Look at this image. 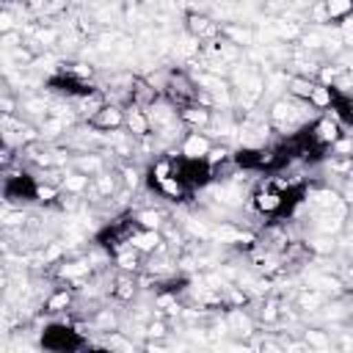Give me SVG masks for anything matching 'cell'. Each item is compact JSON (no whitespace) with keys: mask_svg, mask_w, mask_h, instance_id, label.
<instances>
[{"mask_svg":"<svg viewBox=\"0 0 353 353\" xmlns=\"http://www.w3.org/2000/svg\"><path fill=\"white\" fill-rule=\"evenodd\" d=\"M199 83L188 74V72H182V69H171L168 74H165V85H163V97L176 108V110H182V108H188V105H193L196 99H199Z\"/></svg>","mask_w":353,"mask_h":353,"instance_id":"obj_1","label":"cell"},{"mask_svg":"<svg viewBox=\"0 0 353 353\" xmlns=\"http://www.w3.org/2000/svg\"><path fill=\"white\" fill-rule=\"evenodd\" d=\"M85 345H88V342L83 339L80 325L50 323V325L41 331V347H47V350L66 353V350H80V347H85Z\"/></svg>","mask_w":353,"mask_h":353,"instance_id":"obj_2","label":"cell"},{"mask_svg":"<svg viewBox=\"0 0 353 353\" xmlns=\"http://www.w3.org/2000/svg\"><path fill=\"white\" fill-rule=\"evenodd\" d=\"M174 163V176L182 179L190 190L193 188H204L212 179V165L207 160H190V157H171Z\"/></svg>","mask_w":353,"mask_h":353,"instance_id":"obj_3","label":"cell"},{"mask_svg":"<svg viewBox=\"0 0 353 353\" xmlns=\"http://www.w3.org/2000/svg\"><path fill=\"white\" fill-rule=\"evenodd\" d=\"M36 193H39V179L30 174H8L3 179V196L11 204L36 201Z\"/></svg>","mask_w":353,"mask_h":353,"instance_id":"obj_4","label":"cell"},{"mask_svg":"<svg viewBox=\"0 0 353 353\" xmlns=\"http://www.w3.org/2000/svg\"><path fill=\"white\" fill-rule=\"evenodd\" d=\"M127 121V108H121L119 102H105L91 119H85L88 130H97V132H116L121 130Z\"/></svg>","mask_w":353,"mask_h":353,"instance_id":"obj_5","label":"cell"},{"mask_svg":"<svg viewBox=\"0 0 353 353\" xmlns=\"http://www.w3.org/2000/svg\"><path fill=\"white\" fill-rule=\"evenodd\" d=\"M185 30L199 41H215L223 33V28L210 14H201V11H188L185 14Z\"/></svg>","mask_w":353,"mask_h":353,"instance_id":"obj_6","label":"cell"},{"mask_svg":"<svg viewBox=\"0 0 353 353\" xmlns=\"http://www.w3.org/2000/svg\"><path fill=\"white\" fill-rule=\"evenodd\" d=\"M160 97H163V91L149 77L135 74L132 83H130V99H127V105H135V108H146L149 110L154 102H160Z\"/></svg>","mask_w":353,"mask_h":353,"instance_id":"obj_7","label":"cell"},{"mask_svg":"<svg viewBox=\"0 0 353 353\" xmlns=\"http://www.w3.org/2000/svg\"><path fill=\"white\" fill-rule=\"evenodd\" d=\"M210 149H212L210 135H204V132H199V130L185 132V138H182V143H179V154H182V157H190V160H204V157L210 154Z\"/></svg>","mask_w":353,"mask_h":353,"instance_id":"obj_8","label":"cell"},{"mask_svg":"<svg viewBox=\"0 0 353 353\" xmlns=\"http://www.w3.org/2000/svg\"><path fill=\"white\" fill-rule=\"evenodd\" d=\"M309 132H312V138H314L320 146H334V143L342 138V124H339L336 119H331V116H320V119L309 127Z\"/></svg>","mask_w":353,"mask_h":353,"instance_id":"obj_9","label":"cell"},{"mask_svg":"<svg viewBox=\"0 0 353 353\" xmlns=\"http://www.w3.org/2000/svg\"><path fill=\"white\" fill-rule=\"evenodd\" d=\"M176 113H179V124L188 127V130H201V127H207L212 121V108H207L201 102H193V105H188V108H182Z\"/></svg>","mask_w":353,"mask_h":353,"instance_id":"obj_10","label":"cell"},{"mask_svg":"<svg viewBox=\"0 0 353 353\" xmlns=\"http://www.w3.org/2000/svg\"><path fill=\"white\" fill-rule=\"evenodd\" d=\"M127 132L132 138H146L152 132V119L146 113V108H135V105H127V121H124Z\"/></svg>","mask_w":353,"mask_h":353,"instance_id":"obj_11","label":"cell"},{"mask_svg":"<svg viewBox=\"0 0 353 353\" xmlns=\"http://www.w3.org/2000/svg\"><path fill=\"white\" fill-rule=\"evenodd\" d=\"M312 259V245L303 243V240H287L284 248H281V262L284 265H292V268H301Z\"/></svg>","mask_w":353,"mask_h":353,"instance_id":"obj_12","label":"cell"},{"mask_svg":"<svg viewBox=\"0 0 353 353\" xmlns=\"http://www.w3.org/2000/svg\"><path fill=\"white\" fill-rule=\"evenodd\" d=\"M91 273V265L85 259H61L55 262V276L66 279V281H80Z\"/></svg>","mask_w":353,"mask_h":353,"instance_id":"obj_13","label":"cell"},{"mask_svg":"<svg viewBox=\"0 0 353 353\" xmlns=\"http://www.w3.org/2000/svg\"><path fill=\"white\" fill-rule=\"evenodd\" d=\"M314 85H317L314 77H309V74H292V77L287 80V97H292V99H298V102H309Z\"/></svg>","mask_w":353,"mask_h":353,"instance_id":"obj_14","label":"cell"},{"mask_svg":"<svg viewBox=\"0 0 353 353\" xmlns=\"http://www.w3.org/2000/svg\"><path fill=\"white\" fill-rule=\"evenodd\" d=\"M135 290H138V281L132 273L121 270V276L113 279V287H110V295L119 301V303H130L135 298Z\"/></svg>","mask_w":353,"mask_h":353,"instance_id":"obj_15","label":"cell"},{"mask_svg":"<svg viewBox=\"0 0 353 353\" xmlns=\"http://www.w3.org/2000/svg\"><path fill=\"white\" fill-rule=\"evenodd\" d=\"M295 102H298V99H292V97H284V99H276V102L270 105V113H268V119H270V124H276V127H281V124H287V121H292V119H295Z\"/></svg>","mask_w":353,"mask_h":353,"instance_id":"obj_16","label":"cell"},{"mask_svg":"<svg viewBox=\"0 0 353 353\" xmlns=\"http://www.w3.org/2000/svg\"><path fill=\"white\" fill-rule=\"evenodd\" d=\"M72 303H74V290H72V287H58V290H52V292L47 295V301H44V312L58 314V312L69 309Z\"/></svg>","mask_w":353,"mask_h":353,"instance_id":"obj_17","label":"cell"},{"mask_svg":"<svg viewBox=\"0 0 353 353\" xmlns=\"http://www.w3.org/2000/svg\"><path fill=\"white\" fill-rule=\"evenodd\" d=\"M336 94H339V91H336L334 85H328V83H317L314 91H312V97H309V108H314V110H331Z\"/></svg>","mask_w":353,"mask_h":353,"instance_id":"obj_18","label":"cell"},{"mask_svg":"<svg viewBox=\"0 0 353 353\" xmlns=\"http://www.w3.org/2000/svg\"><path fill=\"white\" fill-rule=\"evenodd\" d=\"M91 179H94V176H88V174H83V171L74 168L72 174L63 176L61 188H63V193H69V196H85L88 188H91Z\"/></svg>","mask_w":353,"mask_h":353,"instance_id":"obj_19","label":"cell"},{"mask_svg":"<svg viewBox=\"0 0 353 353\" xmlns=\"http://www.w3.org/2000/svg\"><path fill=\"white\" fill-rule=\"evenodd\" d=\"M74 168H77V171H83V174H88V176H97V174H102V171L108 168V163H105V157H102V154L83 152V154H77V157H74Z\"/></svg>","mask_w":353,"mask_h":353,"instance_id":"obj_20","label":"cell"},{"mask_svg":"<svg viewBox=\"0 0 353 353\" xmlns=\"http://www.w3.org/2000/svg\"><path fill=\"white\" fill-rule=\"evenodd\" d=\"M331 110H334V119L339 124H353V94H342L339 91L334 105H331Z\"/></svg>","mask_w":353,"mask_h":353,"instance_id":"obj_21","label":"cell"},{"mask_svg":"<svg viewBox=\"0 0 353 353\" xmlns=\"http://www.w3.org/2000/svg\"><path fill=\"white\" fill-rule=\"evenodd\" d=\"M323 8H325V19L331 22H342L345 17L353 14V0H323Z\"/></svg>","mask_w":353,"mask_h":353,"instance_id":"obj_22","label":"cell"},{"mask_svg":"<svg viewBox=\"0 0 353 353\" xmlns=\"http://www.w3.org/2000/svg\"><path fill=\"white\" fill-rule=\"evenodd\" d=\"M132 218H135L138 229H160L163 232V226H165V215L160 210H138Z\"/></svg>","mask_w":353,"mask_h":353,"instance_id":"obj_23","label":"cell"},{"mask_svg":"<svg viewBox=\"0 0 353 353\" xmlns=\"http://www.w3.org/2000/svg\"><path fill=\"white\" fill-rule=\"evenodd\" d=\"M279 317H281V309H279V301H276V298H268V301L262 303V309H259V320L270 325V323H276Z\"/></svg>","mask_w":353,"mask_h":353,"instance_id":"obj_24","label":"cell"},{"mask_svg":"<svg viewBox=\"0 0 353 353\" xmlns=\"http://www.w3.org/2000/svg\"><path fill=\"white\" fill-rule=\"evenodd\" d=\"M229 157H232V152H229L226 146H212V149H210V154H207L204 160H207V163L215 168V165H218V160L223 163V160H229Z\"/></svg>","mask_w":353,"mask_h":353,"instance_id":"obj_25","label":"cell"},{"mask_svg":"<svg viewBox=\"0 0 353 353\" xmlns=\"http://www.w3.org/2000/svg\"><path fill=\"white\" fill-rule=\"evenodd\" d=\"M121 179H124V188H127V190H132V188H138V185H141L138 171H135V168H130V165H124V168H121Z\"/></svg>","mask_w":353,"mask_h":353,"instance_id":"obj_26","label":"cell"},{"mask_svg":"<svg viewBox=\"0 0 353 353\" xmlns=\"http://www.w3.org/2000/svg\"><path fill=\"white\" fill-rule=\"evenodd\" d=\"M165 331H168V325H165L163 320H152L149 328H146V334H149V336H157V339L165 336Z\"/></svg>","mask_w":353,"mask_h":353,"instance_id":"obj_27","label":"cell"},{"mask_svg":"<svg viewBox=\"0 0 353 353\" xmlns=\"http://www.w3.org/2000/svg\"><path fill=\"white\" fill-rule=\"evenodd\" d=\"M0 105H3V113H6V116H14V113H17V99H14V97H11L8 91L3 94V99H0Z\"/></svg>","mask_w":353,"mask_h":353,"instance_id":"obj_28","label":"cell"},{"mask_svg":"<svg viewBox=\"0 0 353 353\" xmlns=\"http://www.w3.org/2000/svg\"><path fill=\"white\" fill-rule=\"evenodd\" d=\"M6 223H8V226H17V223H25V212L19 210V212H11V215H6Z\"/></svg>","mask_w":353,"mask_h":353,"instance_id":"obj_29","label":"cell"},{"mask_svg":"<svg viewBox=\"0 0 353 353\" xmlns=\"http://www.w3.org/2000/svg\"><path fill=\"white\" fill-rule=\"evenodd\" d=\"M306 342H309V345H325V336H323V334L309 331V334H306Z\"/></svg>","mask_w":353,"mask_h":353,"instance_id":"obj_30","label":"cell"}]
</instances>
